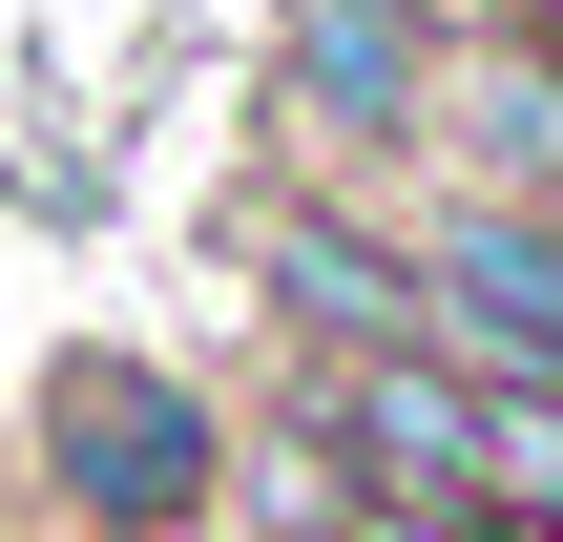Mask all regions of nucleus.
<instances>
[{"label":"nucleus","mask_w":563,"mask_h":542,"mask_svg":"<svg viewBox=\"0 0 563 542\" xmlns=\"http://www.w3.org/2000/svg\"><path fill=\"white\" fill-rule=\"evenodd\" d=\"M42 501L84 542H209L230 522V418L167 355H63L42 376Z\"/></svg>","instance_id":"f257e3e1"},{"label":"nucleus","mask_w":563,"mask_h":542,"mask_svg":"<svg viewBox=\"0 0 563 542\" xmlns=\"http://www.w3.org/2000/svg\"><path fill=\"white\" fill-rule=\"evenodd\" d=\"M460 21H481V0H292L272 104H292V146H313L355 209L439 167V63H460Z\"/></svg>","instance_id":"f03ea898"},{"label":"nucleus","mask_w":563,"mask_h":542,"mask_svg":"<svg viewBox=\"0 0 563 542\" xmlns=\"http://www.w3.org/2000/svg\"><path fill=\"white\" fill-rule=\"evenodd\" d=\"M251 292H272L292 355H397V334H418V251H397V209H251Z\"/></svg>","instance_id":"7ed1b4c3"},{"label":"nucleus","mask_w":563,"mask_h":542,"mask_svg":"<svg viewBox=\"0 0 563 542\" xmlns=\"http://www.w3.org/2000/svg\"><path fill=\"white\" fill-rule=\"evenodd\" d=\"M481 522L563 542V397L543 376H481Z\"/></svg>","instance_id":"20e7f679"}]
</instances>
